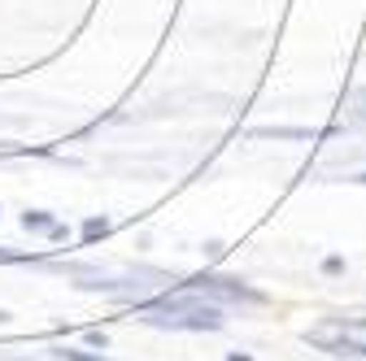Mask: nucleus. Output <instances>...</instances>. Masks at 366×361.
<instances>
[{
    "label": "nucleus",
    "instance_id": "1",
    "mask_svg": "<svg viewBox=\"0 0 366 361\" xmlns=\"http://www.w3.org/2000/svg\"><path fill=\"white\" fill-rule=\"evenodd\" d=\"M144 318L149 322H157V327H183V331H214L218 322H222V313H218V305H205V300H197V292H174V296H166V300H157V305H149L144 309Z\"/></svg>",
    "mask_w": 366,
    "mask_h": 361
},
{
    "label": "nucleus",
    "instance_id": "2",
    "mask_svg": "<svg viewBox=\"0 0 366 361\" xmlns=\"http://www.w3.org/2000/svg\"><path fill=\"white\" fill-rule=\"evenodd\" d=\"M305 340L332 357H366V318H327L310 327Z\"/></svg>",
    "mask_w": 366,
    "mask_h": 361
},
{
    "label": "nucleus",
    "instance_id": "3",
    "mask_svg": "<svg viewBox=\"0 0 366 361\" xmlns=\"http://www.w3.org/2000/svg\"><path fill=\"white\" fill-rule=\"evenodd\" d=\"M105 231H109V222H105V218H92L87 227H83V235H87V240H97V235H105Z\"/></svg>",
    "mask_w": 366,
    "mask_h": 361
},
{
    "label": "nucleus",
    "instance_id": "4",
    "mask_svg": "<svg viewBox=\"0 0 366 361\" xmlns=\"http://www.w3.org/2000/svg\"><path fill=\"white\" fill-rule=\"evenodd\" d=\"M22 222H26V227H49V218H44V213H26Z\"/></svg>",
    "mask_w": 366,
    "mask_h": 361
},
{
    "label": "nucleus",
    "instance_id": "5",
    "mask_svg": "<svg viewBox=\"0 0 366 361\" xmlns=\"http://www.w3.org/2000/svg\"><path fill=\"white\" fill-rule=\"evenodd\" d=\"M362 178H366V174H362Z\"/></svg>",
    "mask_w": 366,
    "mask_h": 361
}]
</instances>
